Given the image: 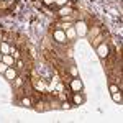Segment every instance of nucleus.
I'll return each instance as SVG.
<instances>
[{
	"label": "nucleus",
	"mask_w": 123,
	"mask_h": 123,
	"mask_svg": "<svg viewBox=\"0 0 123 123\" xmlns=\"http://www.w3.org/2000/svg\"><path fill=\"white\" fill-rule=\"evenodd\" d=\"M76 33L79 35V36H84L85 33H87V26H85L84 21H79L76 25Z\"/></svg>",
	"instance_id": "obj_1"
},
{
	"label": "nucleus",
	"mask_w": 123,
	"mask_h": 123,
	"mask_svg": "<svg viewBox=\"0 0 123 123\" xmlns=\"http://www.w3.org/2000/svg\"><path fill=\"white\" fill-rule=\"evenodd\" d=\"M54 39L56 41H59V43H64L66 41V33L64 31H61V30H57V31H54Z\"/></svg>",
	"instance_id": "obj_2"
},
{
	"label": "nucleus",
	"mask_w": 123,
	"mask_h": 123,
	"mask_svg": "<svg viewBox=\"0 0 123 123\" xmlns=\"http://www.w3.org/2000/svg\"><path fill=\"white\" fill-rule=\"evenodd\" d=\"M97 53H98V56H100V57H107V54H108V46H107V44H102V46H98Z\"/></svg>",
	"instance_id": "obj_3"
},
{
	"label": "nucleus",
	"mask_w": 123,
	"mask_h": 123,
	"mask_svg": "<svg viewBox=\"0 0 123 123\" xmlns=\"http://www.w3.org/2000/svg\"><path fill=\"white\" fill-rule=\"evenodd\" d=\"M71 87H72V89H74L76 92H79V90L82 89V82H80L79 79H74V80L71 82Z\"/></svg>",
	"instance_id": "obj_4"
},
{
	"label": "nucleus",
	"mask_w": 123,
	"mask_h": 123,
	"mask_svg": "<svg viewBox=\"0 0 123 123\" xmlns=\"http://www.w3.org/2000/svg\"><path fill=\"white\" fill-rule=\"evenodd\" d=\"M5 76H7V79H17V72H15V69H12V67H8L7 71H5Z\"/></svg>",
	"instance_id": "obj_5"
},
{
	"label": "nucleus",
	"mask_w": 123,
	"mask_h": 123,
	"mask_svg": "<svg viewBox=\"0 0 123 123\" xmlns=\"http://www.w3.org/2000/svg\"><path fill=\"white\" fill-rule=\"evenodd\" d=\"M0 53L2 54H8L10 53V46L7 43H0Z\"/></svg>",
	"instance_id": "obj_6"
},
{
	"label": "nucleus",
	"mask_w": 123,
	"mask_h": 123,
	"mask_svg": "<svg viewBox=\"0 0 123 123\" xmlns=\"http://www.w3.org/2000/svg\"><path fill=\"white\" fill-rule=\"evenodd\" d=\"M2 61H3V62H5L7 66H12V64H13V57H12V56H8V54H3Z\"/></svg>",
	"instance_id": "obj_7"
},
{
	"label": "nucleus",
	"mask_w": 123,
	"mask_h": 123,
	"mask_svg": "<svg viewBox=\"0 0 123 123\" xmlns=\"http://www.w3.org/2000/svg\"><path fill=\"white\" fill-rule=\"evenodd\" d=\"M76 35H77V33H76V28H72V26H71V28H67V31H66V38H74Z\"/></svg>",
	"instance_id": "obj_8"
},
{
	"label": "nucleus",
	"mask_w": 123,
	"mask_h": 123,
	"mask_svg": "<svg viewBox=\"0 0 123 123\" xmlns=\"http://www.w3.org/2000/svg\"><path fill=\"white\" fill-rule=\"evenodd\" d=\"M69 13H72V8H69V7H64V8L59 10V15H61V17H66Z\"/></svg>",
	"instance_id": "obj_9"
},
{
	"label": "nucleus",
	"mask_w": 123,
	"mask_h": 123,
	"mask_svg": "<svg viewBox=\"0 0 123 123\" xmlns=\"http://www.w3.org/2000/svg\"><path fill=\"white\" fill-rule=\"evenodd\" d=\"M112 98H113V102H118V104H120V102H122V94H120V92H113V94H112Z\"/></svg>",
	"instance_id": "obj_10"
},
{
	"label": "nucleus",
	"mask_w": 123,
	"mask_h": 123,
	"mask_svg": "<svg viewBox=\"0 0 123 123\" xmlns=\"http://www.w3.org/2000/svg\"><path fill=\"white\" fill-rule=\"evenodd\" d=\"M7 69H8V66L2 61V62H0V74H5V71H7Z\"/></svg>",
	"instance_id": "obj_11"
},
{
	"label": "nucleus",
	"mask_w": 123,
	"mask_h": 123,
	"mask_svg": "<svg viewBox=\"0 0 123 123\" xmlns=\"http://www.w3.org/2000/svg\"><path fill=\"white\" fill-rule=\"evenodd\" d=\"M35 87H36L38 90H44V84H43V82H35Z\"/></svg>",
	"instance_id": "obj_12"
},
{
	"label": "nucleus",
	"mask_w": 123,
	"mask_h": 123,
	"mask_svg": "<svg viewBox=\"0 0 123 123\" xmlns=\"http://www.w3.org/2000/svg\"><path fill=\"white\" fill-rule=\"evenodd\" d=\"M67 2H69V0H54V3H56V5H59V7H62V5H66Z\"/></svg>",
	"instance_id": "obj_13"
},
{
	"label": "nucleus",
	"mask_w": 123,
	"mask_h": 123,
	"mask_svg": "<svg viewBox=\"0 0 123 123\" xmlns=\"http://www.w3.org/2000/svg\"><path fill=\"white\" fill-rule=\"evenodd\" d=\"M74 102H76V104H82V97H80V95H76V97H74Z\"/></svg>",
	"instance_id": "obj_14"
},
{
	"label": "nucleus",
	"mask_w": 123,
	"mask_h": 123,
	"mask_svg": "<svg viewBox=\"0 0 123 123\" xmlns=\"http://www.w3.org/2000/svg\"><path fill=\"white\" fill-rule=\"evenodd\" d=\"M110 92L113 94V92H118V87L117 85H110Z\"/></svg>",
	"instance_id": "obj_15"
},
{
	"label": "nucleus",
	"mask_w": 123,
	"mask_h": 123,
	"mask_svg": "<svg viewBox=\"0 0 123 123\" xmlns=\"http://www.w3.org/2000/svg\"><path fill=\"white\" fill-rule=\"evenodd\" d=\"M43 2H44L46 5H53V3H54V0H43Z\"/></svg>",
	"instance_id": "obj_16"
},
{
	"label": "nucleus",
	"mask_w": 123,
	"mask_h": 123,
	"mask_svg": "<svg viewBox=\"0 0 123 123\" xmlns=\"http://www.w3.org/2000/svg\"><path fill=\"white\" fill-rule=\"evenodd\" d=\"M23 105H26V107H28V105H30V98H23Z\"/></svg>",
	"instance_id": "obj_17"
},
{
	"label": "nucleus",
	"mask_w": 123,
	"mask_h": 123,
	"mask_svg": "<svg viewBox=\"0 0 123 123\" xmlns=\"http://www.w3.org/2000/svg\"><path fill=\"white\" fill-rule=\"evenodd\" d=\"M2 57H3V54H2V53H0V61H2Z\"/></svg>",
	"instance_id": "obj_18"
}]
</instances>
